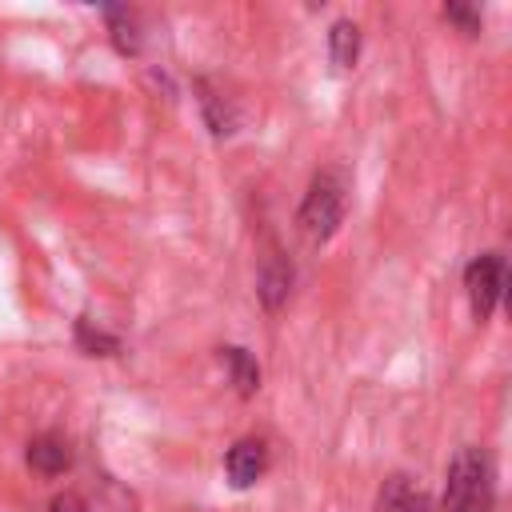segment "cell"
<instances>
[{"instance_id":"cell-1","label":"cell","mask_w":512,"mask_h":512,"mask_svg":"<svg viewBox=\"0 0 512 512\" xmlns=\"http://www.w3.org/2000/svg\"><path fill=\"white\" fill-rule=\"evenodd\" d=\"M492 508V464L480 448H460L448 464L444 512H488Z\"/></svg>"},{"instance_id":"cell-2","label":"cell","mask_w":512,"mask_h":512,"mask_svg":"<svg viewBox=\"0 0 512 512\" xmlns=\"http://www.w3.org/2000/svg\"><path fill=\"white\" fill-rule=\"evenodd\" d=\"M344 220V176L336 168H324L308 192H304V204L296 212V224L300 232L312 240V244H324Z\"/></svg>"},{"instance_id":"cell-3","label":"cell","mask_w":512,"mask_h":512,"mask_svg":"<svg viewBox=\"0 0 512 512\" xmlns=\"http://www.w3.org/2000/svg\"><path fill=\"white\" fill-rule=\"evenodd\" d=\"M464 288H468V304H472L476 320H488L492 308H496L500 296H504V260H500L496 252L476 256V260L464 268Z\"/></svg>"},{"instance_id":"cell-4","label":"cell","mask_w":512,"mask_h":512,"mask_svg":"<svg viewBox=\"0 0 512 512\" xmlns=\"http://www.w3.org/2000/svg\"><path fill=\"white\" fill-rule=\"evenodd\" d=\"M224 468H228V480H232V488H252L260 476H264V468H268V448H264V440H236L232 448H228V456H224Z\"/></svg>"},{"instance_id":"cell-5","label":"cell","mask_w":512,"mask_h":512,"mask_svg":"<svg viewBox=\"0 0 512 512\" xmlns=\"http://www.w3.org/2000/svg\"><path fill=\"white\" fill-rule=\"evenodd\" d=\"M28 464H32L36 472H44V476H56V472H64V468L72 464L68 440H64V436H56V432H44V436H36V440L28 444Z\"/></svg>"},{"instance_id":"cell-6","label":"cell","mask_w":512,"mask_h":512,"mask_svg":"<svg viewBox=\"0 0 512 512\" xmlns=\"http://www.w3.org/2000/svg\"><path fill=\"white\" fill-rule=\"evenodd\" d=\"M196 92H200V108H204V120H208L212 136H232L236 132V108H232V100H224L208 80H196Z\"/></svg>"},{"instance_id":"cell-7","label":"cell","mask_w":512,"mask_h":512,"mask_svg":"<svg viewBox=\"0 0 512 512\" xmlns=\"http://www.w3.org/2000/svg\"><path fill=\"white\" fill-rule=\"evenodd\" d=\"M104 20H108V32H112L116 52L136 56L140 52V20H136V12L132 8H104Z\"/></svg>"},{"instance_id":"cell-8","label":"cell","mask_w":512,"mask_h":512,"mask_svg":"<svg viewBox=\"0 0 512 512\" xmlns=\"http://www.w3.org/2000/svg\"><path fill=\"white\" fill-rule=\"evenodd\" d=\"M220 360L228 364V376H232V384H236V392L240 396H256V388H260V364L244 352V348H220Z\"/></svg>"},{"instance_id":"cell-9","label":"cell","mask_w":512,"mask_h":512,"mask_svg":"<svg viewBox=\"0 0 512 512\" xmlns=\"http://www.w3.org/2000/svg\"><path fill=\"white\" fill-rule=\"evenodd\" d=\"M376 512H428V500H424L420 492H412V484H408L404 476H392V480L380 488Z\"/></svg>"},{"instance_id":"cell-10","label":"cell","mask_w":512,"mask_h":512,"mask_svg":"<svg viewBox=\"0 0 512 512\" xmlns=\"http://www.w3.org/2000/svg\"><path fill=\"white\" fill-rule=\"evenodd\" d=\"M328 56H332V64L340 72L356 64V56H360V28L352 20H336L332 24V32H328Z\"/></svg>"},{"instance_id":"cell-11","label":"cell","mask_w":512,"mask_h":512,"mask_svg":"<svg viewBox=\"0 0 512 512\" xmlns=\"http://www.w3.org/2000/svg\"><path fill=\"white\" fill-rule=\"evenodd\" d=\"M288 288H292V268L272 256L264 264V272H260V296H264V304L268 308H280V300L288 296Z\"/></svg>"},{"instance_id":"cell-12","label":"cell","mask_w":512,"mask_h":512,"mask_svg":"<svg viewBox=\"0 0 512 512\" xmlns=\"http://www.w3.org/2000/svg\"><path fill=\"white\" fill-rule=\"evenodd\" d=\"M76 344H80L88 356H116V352H120V340H116L112 332L96 328L88 316L76 320Z\"/></svg>"},{"instance_id":"cell-13","label":"cell","mask_w":512,"mask_h":512,"mask_svg":"<svg viewBox=\"0 0 512 512\" xmlns=\"http://www.w3.org/2000/svg\"><path fill=\"white\" fill-rule=\"evenodd\" d=\"M444 20L460 24L464 32H480V16L472 8H464V4H444Z\"/></svg>"},{"instance_id":"cell-14","label":"cell","mask_w":512,"mask_h":512,"mask_svg":"<svg viewBox=\"0 0 512 512\" xmlns=\"http://www.w3.org/2000/svg\"><path fill=\"white\" fill-rule=\"evenodd\" d=\"M48 512H88V504H84L80 496L64 492V496H56V500H52V508H48Z\"/></svg>"}]
</instances>
